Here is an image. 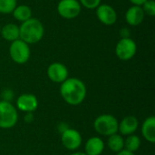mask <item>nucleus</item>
Returning <instances> with one entry per match:
<instances>
[{"instance_id":"14","label":"nucleus","mask_w":155,"mask_h":155,"mask_svg":"<svg viewBox=\"0 0 155 155\" xmlns=\"http://www.w3.org/2000/svg\"><path fill=\"white\" fill-rule=\"evenodd\" d=\"M104 150V143L98 136L89 138L84 144V153L86 155H101Z\"/></svg>"},{"instance_id":"18","label":"nucleus","mask_w":155,"mask_h":155,"mask_svg":"<svg viewBox=\"0 0 155 155\" xmlns=\"http://www.w3.org/2000/svg\"><path fill=\"white\" fill-rule=\"evenodd\" d=\"M107 145L112 152L117 153L124 149V139L118 133L114 134L109 136L107 140Z\"/></svg>"},{"instance_id":"13","label":"nucleus","mask_w":155,"mask_h":155,"mask_svg":"<svg viewBox=\"0 0 155 155\" xmlns=\"http://www.w3.org/2000/svg\"><path fill=\"white\" fill-rule=\"evenodd\" d=\"M139 127V121L135 116L129 115L124 117L120 123L118 127V132H120L121 135H131L134 134Z\"/></svg>"},{"instance_id":"29","label":"nucleus","mask_w":155,"mask_h":155,"mask_svg":"<svg viewBox=\"0 0 155 155\" xmlns=\"http://www.w3.org/2000/svg\"><path fill=\"white\" fill-rule=\"evenodd\" d=\"M1 28H2V26H1V25H0V32H1Z\"/></svg>"},{"instance_id":"2","label":"nucleus","mask_w":155,"mask_h":155,"mask_svg":"<svg viewBox=\"0 0 155 155\" xmlns=\"http://www.w3.org/2000/svg\"><path fill=\"white\" fill-rule=\"evenodd\" d=\"M45 35V27L42 22L35 17L23 22L19 26V39L28 45L39 43Z\"/></svg>"},{"instance_id":"9","label":"nucleus","mask_w":155,"mask_h":155,"mask_svg":"<svg viewBox=\"0 0 155 155\" xmlns=\"http://www.w3.org/2000/svg\"><path fill=\"white\" fill-rule=\"evenodd\" d=\"M48 78L56 84H62L64 81H65L68 78L69 72L68 68L62 63L54 62L52 63L46 71Z\"/></svg>"},{"instance_id":"8","label":"nucleus","mask_w":155,"mask_h":155,"mask_svg":"<svg viewBox=\"0 0 155 155\" xmlns=\"http://www.w3.org/2000/svg\"><path fill=\"white\" fill-rule=\"evenodd\" d=\"M82 135L75 129L68 128L61 134V143L68 151H76L82 145Z\"/></svg>"},{"instance_id":"16","label":"nucleus","mask_w":155,"mask_h":155,"mask_svg":"<svg viewBox=\"0 0 155 155\" xmlns=\"http://www.w3.org/2000/svg\"><path fill=\"white\" fill-rule=\"evenodd\" d=\"M0 35L5 40L12 43L19 39V26L13 23L6 24L2 26Z\"/></svg>"},{"instance_id":"20","label":"nucleus","mask_w":155,"mask_h":155,"mask_svg":"<svg viewBox=\"0 0 155 155\" xmlns=\"http://www.w3.org/2000/svg\"><path fill=\"white\" fill-rule=\"evenodd\" d=\"M17 5V0H0V13L4 15L12 14Z\"/></svg>"},{"instance_id":"25","label":"nucleus","mask_w":155,"mask_h":155,"mask_svg":"<svg viewBox=\"0 0 155 155\" xmlns=\"http://www.w3.org/2000/svg\"><path fill=\"white\" fill-rule=\"evenodd\" d=\"M25 121L26 123H32L34 121V114L33 113H26L25 116Z\"/></svg>"},{"instance_id":"12","label":"nucleus","mask_w":155,"mask_h":155,"mask_svg":"<svg viewBox=\"0 0 155 155\" xmlns=\"http://www.w3.org/2000/svg\"><path fill=\"white\" fill-rule=\"evenodd\" d=\"M145 15L142 6L132 5L125 13V21L131 26H138L144 20Z\"/></svg>"},{"instance_id":"26","label":"nucleus","mask_w":155,"mask_h":155,"mask_svg":"<svg viewBox=\"0 0 155 155\" xmlns=\"http://www.w3.org/2000/svg\"><path fill=\"white\" fill-rule=\"evenodd\" d=\"M133 5H139V6H142L147 0H129Z\"/></svg>"},{"instance_id":"27","label":"nucleus","mask_w":155,"mask_h":155,"mask_svg":"<svg viewBox=\"0 0 155 155\" xmlns=\"http://www.w3.org/2000/svg\"><path fill=\"white\" fill-rule=\"evenodd\" d=\"M116 155H135L134 154V153H132V152H129V151H127V150H123V151H121V152H119V153H117V154Z\"/></svg>"},{"instance_id":"5","label":"nucleus","mask_w":155,"mask_h":155,"mask_svg":"<svg viewBox=\"0 0 155 155\" xmlns=\"http://www.w3.org/2000/svg\"><path fill=\"white\" fill-rule=\"evenodd\" d=\"M9 55L13 62L17 64H24L28 62L31 56L29 45L21 39H17L10 44Z\"/></svg>"},{"instance_id":"21","label":"nucleus","mask_w":155,"mask_h":155,"mask_svg":"<svg viewBox=\"0 0 155 155\" xmlns=\"http://www.w3.org/2000/svg\"><path fill=\"white\" fill-rule=\"evenodd\" d=\"M142 8L143 10L144 15H147L149 16L155 15V2L153 0H147L142 5Z\"/></svg>"},{"instance_id":"17","label":"nucleus","mask_w":155,"mask_h":155,"mask_svg":"<svg viewBox=\"0 0 155 155\" xmlns=\"http://www.w3.org/2000/svg\"><path fill=\"white\" fill-rule=\"evenodd\" d=\"M12 15L15 20L23 23L32 17V9L26 5H19L13 10Z\"/></svg>"},{"instance_id":"11","label":"nucleus","mask_w":155,"mask_h":155,"mask_svg":"<svg viewBox=\"0 0 155 155\" xmlns=\"http://www.w3.org/2000/svg\"><path fill=\"white\" fill-rule=\"evenodd\" d=\"M38 107V100L35 94H23L17 97L16 108L25 113H33Z\"/></svg>"},{"instance_id":"28","label":"nucleus","mask_w":155,"mask_h":155,"mask_svg":"<svg viewBox=\"0 0 155 155\" xmlns=\"http://www.w3.org/2000/svg\"><path fill=\"white\" fill-rule=\"evenodd\" d=\"M70 155H86L84 153H83V152H74V153H71Z\"/></svg>"},{"instance_id":"23","label":"nucleus","mask_w":155,"mask_h":155,"mask_svg":"<svg viewBox=\"0 0 155 155\" xmlns=\"http://www.w3.org/2000/svg\"><path fill=\"white\" fill-rule=\"evenodd\" d=\"M2 96H3V98H4L3 101L9 102V101H11V100L13 99V97H14V92H13L12 90H10V89H5V90L3 91Z\"/></svg>"},{"instance_id":"6","label":"nucleus","mask_w":155,"mask_h":155,"mask_svg":"<svg viewBox=\"0 0 155 155\" xmlns=\"http://www.w3.org/2000/svg\"><path fill=\"white\" fill-rule=\"evenodd\" d=\"M115 55L122 61H128L134 57L137 52V45L134 39L121 38L115 45Z\"/></svg>"},{"instance_id":"4","label":"nucleus","mask_w":155,"mask_h":155,"mask_svg":"<svg viewBox=\"0 0 155 155\" xmlns=\"http://www.w3.org/2000/svg\"><path fill=\"white\" fill-rule=\"evenodd\" d=\"M18 121V113L15 106L10 102L0 101V128H13Z\"/></svg>"},{"instance_id":"3","label":"nucleus","mask_w":155,"mask_h":155,"mask_svg":"<svg viewBox=\"0 0 155 155\" xmlns=\"http://www.w3.org/2000/svg\"><path fill=\"white\" fill-rule=\"evenodd\" d=\"M119 122L112 114H102L95 118L94 128L97 134L103 136H111L118 133Z\"/></svg>"},{"instance_id":"1","label":"nucleus","mask_w":155,"mask_h":155,"mask_svg":"<svg viewBox=\"0 0 155 155\" xmlns=\"http://www.w3.org/2000/svg\"><path fill=\"white\" fill-rule=\"evenodd\" d=\"M87 90L84 83L74 77H68L61 84L60 94L62 98L70 105L81 104L86 97Z\"/></svg>"},{"instance_id":"10","label":"nucleus","mask_w":155,"mask_h":155,"mask_svg":"<svg viewBox=\"0 0 155 155\" xmlns=\"http://www.w3.org/2000/svg\"><path fill=\"white\" fill-rule=\"evenodd\" d=\"M98 20L104 25H113L117 21V13L115 9L108 4H101L96 9Z\"/></svg>"},{"instance_id":"19","label":"nucleus","mask_w":155,"mask_h":155,"mask_svg":"<svg viewBox=\"0 0 155 155\" xmlns=\"http://www.w3.org/2000/svg\"><path fill=\"white\" fill-rule=\"evenodd\" d=\"M141 146V139L138 135L131 134L128 135L124 140V150H127L132 153H135L139 150Z\"/></svg>"},{"instance_id":"22","label":"nucleus","mask_w":155,"mask_h":155,"mask_svg":"<svg viewBox=\"0 0 155 155\" xmlns=\"http://www.w3.org/2000/svg\"><path fill=\"white\" fill-rule=\"evenodd\" d=\"M81 6L86 8V9H96L100 5L102 0H78Z\"/></svg>"},{"instance_id":"15","label":"nucleus","mask_w":155,"mask_h":155,"mask_svg":"<svg viewBox=\"0 0 155 155\" xmlns=\"http://www.w3.org/2000/svg\"><path fill=\"white\" fill-rule=\"evenodd\" d=\"M142 134L143 138L151 143H155V117L154 116H149L147 117L143 124H142Z\"/></svg>"},{"instance_id":"24","label":"nucleus","mask_w":155,"mask_h":155,"mask_svg":"<svg viewBox=\"0 0 155 155\" xmlns=\"http://www.w3.org/2000/svg\"><path fill=\"white\" fill-rule=\"evenodd\" d=\"M119 34L121 35V38H129L131 37V30L127 27H123L120 29Z\"/></svg>"},{"instance_id":"7","label":"nucleus","mask_w":155,"mask_h":155,"mask_svg":"<svg viewBox=\"0 0 155 155\" xmlns=\"http://www.w3.org/2000/svg\"><path fill=\"white\" fill-rule=\"evenodd\" d=\"M58 15L64 19H74L77 17L82 10L78 0H60L56 7Z\"/></svg>"}]
</instances>
